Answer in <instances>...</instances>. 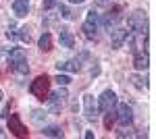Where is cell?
<instances>
[{
  "instance_id": "cell-10",
  "label": "cell",
  "mask_w": 156,
  "mask_h": 139,
  "mask_svg": "<svg viewBox=\"0 0 156 139\" xmlns=\"http://www.w3.org/2000/svg\"><path fill=\"white\" fill-rule=\"evenodd\" d=\"M110 33H112V37H110V40H112V48H115V50H119V48L125 44V35H127V29H125V27H115Z\"/></svg>"
},
{
  "instance_id": "cell-16",
  "label": "cell",
  "mask_w": 156,
  "mask_h": 139,
  "mask_svg": "<svg viewBox=\"0 0 156 139\" xmlns=\"http://www.w3.org/2000/svg\"><path fill=\"white\" fill-rule=\"evenodd\" d=\"M37 46H40V50H44V52H50L52 50V35L48 31H44V33L40 35V40H37Z\"/></svg>"
},
{
  "instance_id": "cell-30",
  "label": "cell",
  "mask_w": 156,
  "mask_h": 139,
  "mask_svg": "<svg viewBox=\"0 0 156 139\" xmlns=\"http://www.w3.org/2000/svg\"><path fill=\"white\" fill-rule=\"evenodd\" d=\"M69 2H73V4H81V2H85V0H69Z\"/></svg>"
},
{
  "instance_id": "cell-25",
  "label": "cell",
  "mask_w": 156,
  "mask_h": 139,
  "mask_svg": "<svg viewBox=\"0 0 156 139\" xmlns=\"http://www.w3.org/2000/svg\"><path fill=\"white\" fill-rule=\"evenodd\" d=\"M6 37H9V40H15V37H17V31H15V25L11 23V27H9V31H6Z\"/></svg>"
},
{
  "instance_id": "cell-28",
  "label": "cell",
  "mask_w": 156,
  "mask_h": 139,
  "mask_svg": "<svg viewBox=\"0 0 156 139\" xmlns=\"http://www.w3.org/2000/svg\"><path fill=\"white\" fill-rule=\"evenodd\" d=\"M96 2V6H108L110 4V0H94Z\"/></svg>"
},
{
  "instance_id": "cell-19",
  "label": "cell",
  "mask_w": 156,
  "mask_h": 139,
  "mask_svg": "<svg viewBox=\"0 0 156 139\" xmlns=\"http://www.w3.org/2000/svg\"><path fill=\"white\" fill-rule=\"evenodd\" d=\"M11 67V60H9V50H0V69H6Z\"/></svg>"
},
{
  "instance_id": "cell-2",
  "label": "cell",
  "mask_w": 156,
  "mask_h": 139,
  "mask_svg": "<svg viewBox=\"0 0 156 139\" xmlns=\"http://www.w3.org/2000/svg\"><path fill=\"white\" fill-rule=\"evenodd\" d=\"M98 23H100V19H98V12L92 9V11H87L85 15V21H83V27H81V31L87 40H96L98 37Z\"/></svg>"
},
{
  "instance_id": "cell-1",
  "label": "cell",
  "mask_w": 156,
  "mask_h": 139,
  "mask_svg": "<svg viewBox=\"0 0 156 139\" xmlns=\"http://www.w3.org/2000/svg\"><path fill=\"white\" fill-rule=\"evenodd\" d=\"M9 60H11V69L17 71L19 75H27L29 73V62H27V56H25L23 48L9 50Z\"/></svg>"
},
{
  "instance_id": "cell-11",
  "label": "cell",
  "mask_w": 156,
  "mask_h": 139,
  "mask_svg": "<svg viewBox=\"0 0 156 139\" xmlns=\"http://www.w3.org/2000/svg\"><path fill=\"white\" fill-rule=\"evenodd\" d=\"M117 21H121V9H119V6H117V9H112V12H108V15H104V17H102V25L106 27L108 31L115 27V23H117Z\"/></svg>"
},
{
  "instance_id": "cell-7",
  "label": "cell",
  "mask_w": 156,
  "mask_h": 139,
  "mask_svg": "<svg viewBox=\"0 0 156 139\" xmlns=\"http://www.w3.org/2000/svg\"><path fill=\"white\" fill-rule=\"evenodd\" d=\"M67 98V89L62 87V85H58V89L56 92H52L46 96V102L50 104V108L56 112V110H60V104H62V100Z\"/></svg>"
},
{
  "instance_id": "cell-27",
  "label": "cell",
  "mask_w": 156,
  "mask_h": 139,
  "mask_svg": "<svg viewBox=\"0 0 156 139\" xmlns=\"http://www.w3.org/2000/svg\"><path fill=\"white\" fill-rule=\"evenodd\" d=\"M131 131H117V137H131Z\"/></svg>"
},
{
  "instance_id": "cell-17",
  "label": "cell",
  "mask_w": 156,
  "mask_h": 139,
  "mask_svg": "<svg viewBox=\"0 0 156 139\" xmlns=\"http://www.w3.org/2000/svg\"><path fill=\"white\" fill-rule=\"evenodd\" d=\"M129 81H131V85H133V87H137V89H146V87H148L146 79H142L140 75H131V77H129Z\"/></svg>"
},
{
  "instance_id": "cell-9",
  "label": "cell",
  "mask_w": 156,
  "mask_h": 139,
  "mask_svg": "<svg viewBox=\"0 0 156 139\" xmlns=\"http://www.w3.org/2000/svg\"><path fill=\"white\" fill-rule=\"evenodd\" d=\"M83 112H85V118H96L98 116V104H96V98L94 96H83Z\"/></svg>"
},
{
  "instance_id": "cell-21",
  "label": "cell",
  "mask_w": 156,
  "mask_h": 139,
  "mask_svg": "<svg viewBox=\"0 0 156 139\" xmlns=\"http://www.w3.org/2000/svg\"><path fill=\"white\" fill-rule=\"evenodd\" d=\"M58 12H60V17H62V19H67V21H69V19H73V12H71V9H69L67 4H60V6H58Z\"/></svg>"
},
{
  "instance_id": "cell-6",
  "label": "cell",
  "mask_w": 156,
  "mask_h": 139,
  "mask_svg": "<svg viewBox=\"0 0 156 139\" xmlns=\"http://www.w3.org/2000/svg\"><path fill=\"white\" fill-rule=\"evenodd\" d=\"M115 104H117V93L112 92V89H104V92L100 93V98H98V110L106 112Z\"/></svg>"
},
{
  "instance_id": "cell-3",
  "label": "cell",
  "mask_w": 156,
  "mask_h": 139,
  "mask_svg": "<svg viewBox=\"0 0 156 139\" xmlns=\"http://www.w3.org/2000/svg\"><path fill=\"white\" fill-rule=\"evenodd\" d=\"M48 87H50V79L48 75H40V77H36L34 81H31V85H29V92L36 96L37 100H46V96H48Z\"/></svg>"
},
{
  "instance_id": "cell-22",
  "label": "cell",
  "mask_w": 156,
  "mask_h": 139,
  "mask_svg": "<svg viewBox=\"0 0 156 139\" xmlns=\"http://www.w3.org/2000/svg\"><path fill=\"white\" fill-rule=\"evenodd\" d=\"M54 81H56V85H62V87H67V85H69V83H71V77H69V75H56V77H54Z\"/></svg>"
},
{
  "instance_id": "cell-20",
  "label": "cell",
  "mask_w": 156,
  "mask_h": 139,
  "mask_svg": "<svg viewBox=\"0 0 156 139\" xmlns=\"http://www.w3.org/2000/svg\"><path fill=\"white\" fill-rule=\"evenodd\" d=\"M106 112H108V114H106V118H104V127L110 131L112 125H115V120H117V114H115V112H110V110H106Z\"/></svg>"
},
{
  "instance_id": "cell-29",
  "label": "cell",
  "mask_w": 156,
  "mask_h": 139,
  "mask_svg": "<svg viewBox=\"0 0 156 139\" xmlns=\"http://www.w3.org/2000/svg\"><path fill=\"white\" fill-rule=\"evenodd\" d=\"M83 137H85V139H92V137H94V131H85Z\"/></svg>"
},
{
  "instance_id": "cell-5",
  "label": "cell",
  "mask_w": 156,
  "mask_h": 139,
  "mask_svg": "<svg viewBox=\"0 0 156 139\" xmlns=\"http://www.w3.org/2000/svg\"><path fill=\"white\" fill-rule=\"evenodd\" d=\"M9 131H11L12 135H17V137H27V133H29L19 114H11L9 116Z\"/></svg>"
},
{
  "instance_id": "cell-12",
  "label": "cell",
  "mask_w": 156,
  "mask_h": 139,
  "mask_svg": "<svg viewBox=\"0 0 156 139\" xmlns=\"http://www.w3.org/2000/svg\"><path fill=\"white\" fill-rule=\"evenodd\" d=\"M133 67L137 71H146L148 69V52L146 50H140V52H133Z\"/></svg>"
},
{
  "instance_id": "cell-31",
  "label": "cell",
  "mask_w": 156,
  "mask_h": 139,
  "mask_svg": "<svg viewBox=\"0 0 156 139\" xmlns=\"http://www.w3.org/2000/svg\"><path fill=\"white\" fill-rule=\"evenodd\" d=\"M2 135H4V133H2V129H0V137H2Z\"/></svg>"
},
{
  "instance_id": "cell-14",
  "label": "cell",
  "mask_w": 156,
  "mask_h": 139,
  "mask_svg": "<svg viewBox=\"0 0 156 139\" xmlns=\"http://www.w3.org/2000/svg\"><path fill=\"white\" fill-rule=\"evenodd\" d=\"M58 40H60V46L62 48H73L75 46V37H73V33L67 29V27H62L58 31Z\"/></svg>"
},
{
  "instance_id": "cell-4",
  "label": "cell",
  "mask_w": 156,
  "mask_h": 139,
  "mask_svg": "<svg viewBox=\"0 0 156 139\" xmlns=\"http://www.w3.org/2000/svg\"><path fill=\"white\" fill-rule=\"evenodd\" d=\"M127 27H129V31H135V33H146L148 31V19H146V15L142 11H135L127 19Z\"/></svg>"
},
{
  "instance_id": "cell-24",
  "label": "cell",
  "mask_w": 156,
  "mask_h": 139,
  "mask_svg": "<svg viewBox=\"0 0 156 139\" xmlns=\"http://www.w3.org/2000/svg\"><path fill=\"white\" fill-rule=\"evenodd\" d=\"M17 35H19L23 42H27V44H29V40H31V35H29V29H27V27H23V29H21V33H17Z\"/></svg>"
},
{
  "instance_id": "cell-32",
  "label": "cell",
  "mask_w": 156,
  "mask_h": 139,
  "mask_svg": "<svg viewBox=\"0 0 156 139\" xmlns=\"http://www.w3.org/2000/svg\"><path fill=\"white\" fill-rule=\"evenodd\" d=\"M0 98H2V89H0Z\"/></svg>"
},
{
  "instance_id": "cell-23",
  "label": "cell",
  "mask_w": 156,
  "mask_h": 139,
  "mask_svg": "<svg viewBox=\"0 0 156 139\" xmlns=\"http://www.w3.org/2000/svg\"><path fill=\"white\" fill-rule=\"evenodd\" d=\"M44 118H46V112H44V110H34V112H31V120H34V123H42Z\"/></svg>"
},
{
  "instance_id": "cell-8",
  "label": "cell",
  "mask_w": 156,
  "mask_h": 139,
  "mask_svg": "<svg viewBox=\"0 0 156 139\" xmlns=\"http://www.w3.org/2000/svg\"><path fill=\"white\" fill-rule=\"evenodd\" d=\"M117 120H119L123 127L131 125V120H133V110H131V106L119 104V108H117Z\"/></svg>"
},
{
  "instance_id": "cell-18",
  "label": "cell",
  "mask_w": 156,
  "mask_h": 139,
  "mask_svg": "<svg viewBox=\"0 0 156 139\" xmlns=\"http://www.w3.org/2000/svg\"><path fill=\"white\" fill-rule=\"evenodd\" d=\"M42 135H46V137H62V131L58 127H44Z\"/></svg>"
},
{
  "instance_id": "cell-26",
  "label": "cell",
  "mask_w": 156,
  "mask_h": 139,
  "mask_svg": "<svg viewBox=\"0 0 156 139\" xmlns=\"http://www.w3.org/2000/svg\"><path fill=\"white\" fill-rule=\"evenodd\" d=\"M56 6V0H44V9L50 11V9H54Z\"/></svg>"
},
{
  "instance_id": "cell-15",
  "label": "cell",
  "mask_w": 156,
  "mask_h": 139,
  "mask_svg": "<svg viewBox=\"0 0 156 139\" xmlns=\"http://www.w3.org/2000/svg\"><path fill=\"white\" fill-rule=\"evenodd\" d=\"M12 12L17 17H27V12H29V0H15L12 2Z\"/></svg>"
},
{
  "instance_id": "cell-13",
  "label": "cell",
  "mask_w": 156,
  "mask_h": 139,
  "mask_svg": "<svg viewBox=\"0 0 156 139\" xmlns=\"http://www.w3.org/2000/svg\"><path fill=\"white\" fill-rule=\"evenodd\" d=\"M56 69L58 71H71V73H79L81 71V62L75 58V60H62V62H56Z\"/></svg>"
}]
</instances>
